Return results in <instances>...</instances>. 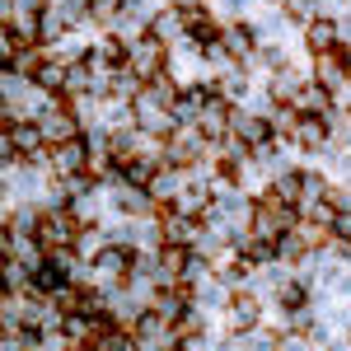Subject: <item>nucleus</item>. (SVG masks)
Wrapping results in <instances>:
<instances>
[{"instance_id":"obj_1","label":"nucleus","mask_w":351,"mask_h":351,"mask_svg":"<svg viewBox=\"0 0 351 351\" xmlns=\"http://www.w3.org/2000/svg\"><path fill=\"white\" fill-rule=\"evenodd\" d=\"M267 324V300L258 295V291H234V300L225 304V314H220V328H225V337H234V332H248V328Z\"/></svg>"},{"instance_id":"obj_2","label":"nucleus","mask_w":351,"mask_h":351,"mask_svg":"<svg viewBox=\"0 0 351 351\" xmlns=\"http://www.w3.org/2000/svg\"><path fill=\"white\" fill-rule=\"evenodd\" d=\"M80 230H84V225L75 220V211H71V206H43L38 239H43V248H47V253H56V248H75Z\"/></svg>"},{"instance_id":"obj_3","label":"nucleus","mask_w":351,"mask_h":351,"mask_svg":"<svg viewBox=\"0 0 351 351\" xmlns=\"http://www.w3.org/2000/svg\"><path fill=\"white\" fill-rule=\"evenodd\" d=\"M169 61H173V47H164L160 38H141V43H132V52H127V66H132L141 80H160V75H169Z\"/></svg>"},{"instance_id":"obj_4","label":"nucleus","mask_w":351,"mask_h":351,"mask_svg":"<svg viewBox=\"0 0 351 351\" xmlns=\"http://www.w3.org/2000/svg\"><path fill=\"white\" fill-rule=\"evenodd\" d=\"M220 43H225V52L243 61V66H253V56L263 47V28L253 24V19H230V24L220 28Z\"/></svg>"},{"instance_id":"obj_5","label":"nucleus","mask_w":351,"mask_h":351,"mask_svg":"<svg viewBox=\"0 0 351 351\" xmlns=\"http://www.w3.org/2000/svg\"><path fill=\"white\" fill-rule=\"evenodd\" d=\"M304 84H309V71H300L295 61H286L281 71H271L267 80H263V94H267L271 108H286V104H295V99H300Z\"/></svg>"},{"instance_id":"obj_6","label":"nucleus","mask_w":351,"mask_h":351,"mask_svg":"<svg viewBox=\"0 0 351 351\" xmlns=\"http://www.w3.org/2000/svg\"><path fill=\"white\" fill-rule=\"evenodd\" d=\"M47 169H52V178H80V173H89V141L75 136L66 145H52L47 150Z\"/></svg>"},{"instance_id":"obj_7","label":"nucleus","mask_w":351,"mask_h":351,"mask_svg":"<svg viewBox=\"0 0 351 351\" xmlns=\"http://www.w3.org/2000/svg\"><path fill=\"white\" fill-rule=\"evenodd\" d=\"M309 80L314 84H324V89H347L351 84V71H347V56H342V47L337 52H319V56H309Z\"/></svg>"},{"instance_id":"obj_8","label":"nucleus","mask_w":351,"mask_h":351,"mask_svg":"<svg viewBox=\"0 0 351 351\" xmlns=\"http://www.w3.org/2000/svg\"><path fill=\"white\" fill-rule=\"evenodd\" d=\"M300 43H304V52H309V56L337 52V47H342V28H337V19H328V14H314L309 24L300 28Z\"/></svg>"},{"instance_id":"obj_9","label":"nucleus","mask_w":351,"mask_h":351,"mask_svg":"<svg viewBox=\"0 0 351 351\" xmlns=\"http://www.w3.org/2000/svg\"><path fill=\"white\" fill-rule=\"evenodd\" d=\"M150 38H160L164 47H188V24H183V5H164L160 14L150 19Z\"/></svg>"},{"instance_id":"obj_10","label":"nucleus","mask_w":351,"mask_h":351,"mask_svg":"<svg viewBox=\"0 0 351 351\" xmlns=\"http://www.w3.org/2000/svg\"><path fill=\"white\" fill-rule=\"evenodd\" d=\"M66 71H71V66H66V61H56V56L47 52V61H43V71L33 75V84H43L47 94H66Z\"/></svg>"},{"instance_id":"obj_11","label":"nucleus","mask_w":351,"mask_h":351,"mask_svg":"<svg viewBox=\"0 0 351 351\" xmlns=\"http://www.w3.org/2000/svg\"><path fill=\"white\" fill-rule=\"evenodd\" d=\"M332 243L351 248V206H342V211L332 216Z\"/></svg>"},{"instance_id":"obj_12","label":"nucleus","mask_w":351,"mask_h":351,"mask_svg":"<svg viewBox=\"0 0 351 351\" xmlns=\"http://www.w3.org/2000/svg\"><path fill=\"white\" fill-rule=\"evenodd\" d=\"M71 351H99V347H89V342H80V347H71Z\"/></svg>"}]
</instances>
